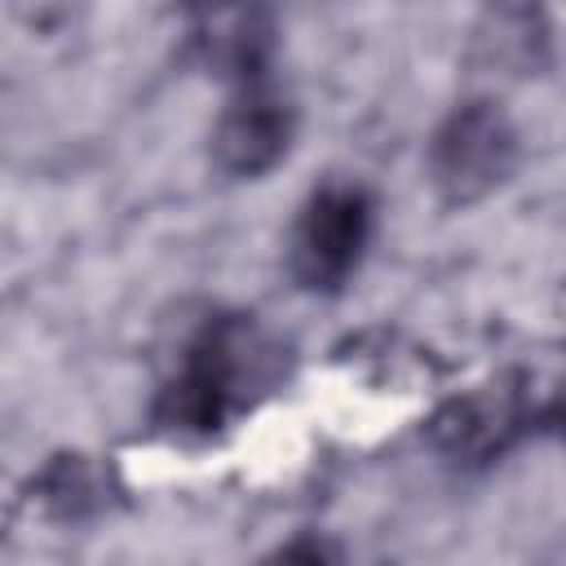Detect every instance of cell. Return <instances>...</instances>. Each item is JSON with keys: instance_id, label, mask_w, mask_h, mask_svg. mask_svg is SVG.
Returning a JSON list of instances; mask_svg holds the SVG:
<instances>
[{"instance_id": "6da1fadb", "label": "cell", "mask_w": 566, "mask_h": 566, "mask_svg": "<svg viewBox=\"0 0 566 566\" xmlns=\"http://www.w3.org/2000/svg\"><path fill=\"white\" fill-rule=\"evenodd\" d=\"M283 376V345L243 314L212 318L181 354L155 398V424L172 438H208L270 394Z\"/></svg>"}, {"instance_id": "7a4b0ae2", "label": "cell", "mask_w": 566, "mask_h": 566, "mask_svg": "<svg viewBox=\"0 0 566 566\" xmlns=\"http://www.w3.org/2000/svg\"><path fill=\"white\" fill-rule=\"evenodd\" d=\"M522 142L509 111L491 97H469L442 115L429 137V186L447 208H469L495 195L517 168Z\"/></svg>"}, {"instance_id": "3957f363", "label": "cell", "mask_w": 566, "mask_h": 566, "mask_svg": "<svg viewBox=\"0 0 566 566\" xmlns=\"http://www.w3.org/2000/svg\"><path fill=\"white\" fill-rule=\"evenodd\" d=\"M376 203L358 181H323L301 203L287 234V274L305 292H340L371 243Z\"/></svg>"}, {"instance_id": "277c9868", "label": "cell", "mask_w": 566, "mask_h": 566, "mask_svg": "<svg viewBox=\"0 0 566 566\" xmlns=\"http://www.w3.org/2000/svg\"><path fill=\"white\" fill-rule=\"evenodd\" d=\"M296 137V106L270 88V84H248L234 88V97L226 102V111L212 124V164L226 177H265Z\"/></svg>"}, {"instance_id": "5b68a950", "label": "cell", "mask_w": 566, "mask_h": 566, "mask_svg": "<svg viewBox=\"0 0 566 566\" xmlns=\"http://www.w3.org/2000/svg\"><path fill=\"white\" fill-rule=\"evenodd\" d=\"M190 57L234 88L265 84L274 57V18L265 9H203L190 22Z\"/></svg>"}, {"instance_id": "8992f818", "label": "cell", "mask_w": 566, "mask_h": 566, "mask_svg": "<svg viewBox=\"0 0 566 566\" xmlns=\"http://www.w3.org/2000/svg\"><path fill=\"white\" fill-rule=\"evenodd\" d=\"M469 53L482 71L535 75L553 57V27L535 4H495L478 13L469 31Z\"/></svg>"}, {"instance_id": "52a82bcc", "label": "cell", "mask_w": 566, "mask_h": 566, "mask_svg": "<svg viewBox=\"0 0 566 566\" xmlns=\"http://www.w3.org/2000/svg\"><path fill=\"white\" fill-rule=\"evenodd\" d=\"M517 416H522L517 398L495 389V394H473V398L451 402L433 424H438V442L451 455H486V451L504 447Z\"/></svg>"}, {"instance_id": "ba28073f", "label": "cell", "mask_w": 566, "mask_h": 566, "mask_svg": "<svg viewBox=\"0 0 566 566\" xmlns=\"http://www.w3.org/2000/svg\"><path fill=\"white\" fill-rule=\"evenodd\" d=\"M35 500L49 517L80 522L102 509V478L84 455H57L35 478Z\"/></svg>"}, {"instance_id": "9c48e42d", "label": "cell", "mask_w": 566, "mask_h": 566, "mask_svg": "<svg viewBox=\"0 0 566 566\" xmlns=\"http://www.w3.org/2000/svg\"><path fill=\"white\" fill-rule=\"evenodd\" d=\"M256 566H349L345 544L323 531H296L283 544H274Z\"/></svg>"}]
</instances>
